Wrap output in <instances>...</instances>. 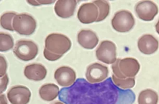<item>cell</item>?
Instances as JSON below:
<instances>
[{"label":"cell","mask_w":159,"mask_h":104,"mask_svg":"<svg viewBox=\"0 0 159 104\" xmlns=\"http://www.w3.org/2000/svg\"><path fill=\"white\" fill-rule=\"evenodd\" d=\"M113 74L119 79L135 77L140 70V64L134 58H118L111 66Z\"/></svg>","instance_id":"obj_1"},{"label":"cell","mask_w":159,"mask_h":104,"mask_svg":"<svg viewBox=\"0 0 159 104\" xmlns=\"http://www.w3.org/2000/svg\"><path fill=\"white\" fill-rule=\"evenodd\" d=\"M71 47V41L65 35L57 33H50L45 40V48L57 54L63 55Z\"/></svg>","instance_id":"obj_2"},{"label":"cell","mask_w":159,"mask_h":104,"mask_svg":"<svg viewBox=\"0 0 159 104\" xmlns=\"http://www.w3.org/2000/svg\"><path fill=\"white\" fill-rule=\"evenodd\" d=\"M14 30L22 35H30L35 30L37 22L30 14L21 13L17 14L12 21Z\"/></svg>","instance_id":"obj_3"},{"label":"cell","mask_w":159,"mask_h":104,"mask_svg":"<svg viewBox=\"0 0 159 104\" xmlns=\"http://www.w3.org/2000/svg\"><path fill=\"white\" fill-rule=\"evenodd\" d=\"M37 44L31 40H18L14 48L13 53L19 59L24 61L34 59L38 54Z\"/></svg>","instance_id":"obj_4"},{"label":"cell","mask_w":159,"mask_h":104,"mask_svg":"<svg viewBox=\"0 0 159 104\" xmlns=\"http://www.w3.org/2000/svg\"><path fill=\"white\" fill-rule=\"evenodd\" d=\"M135 19L132 14L127 10L117 11L111 20L112 28L118 32H127L135 25Z\"/></svg>","instance_id":"obj_5"},{"label":"cell","mask_w":159,"mask_h":104,"mask_svg":"<svg viewBox=\"0 0 159 104\" xmlns=\"http://www.w3.org/2000/svg\"><path fill=\"white\" fill-rule=\"evenodd\" d=\"M96 56L100 61L107 64H112L117 60L115 43L109 40L101 41L96 50Z\"/></svg>","instance_id":"obj_6"},{"label":"cell","mask_w":159,"mask_h":104,"mask_svg":"<svg viewBox=\"0 0 159 104\" xmlns=\"http://www.w3.org/2000/svg\"><path fill=\"white\" fill-rule=\"evenodd\" d=\"M135 12L140 19L143 21H152L158 13V7L153 1H141L135 4Z\"/></svg>","instance_id":"obj_7"},{"label":"cell","mask_w":159,"mask_h":104,"mask_svg":"<svg viewBox=\"0 0 159 104\" xmlns=\"http://www.w3.org/2000/svg\"><path fill=\"white\" fill-rule=\"evenodd\" d=\"M7 97L11 104H27L31 97V92L25 86L16 85L8 90Z\"/></svg>","instance_id":"obj_8"},{"label":"cell","mask_w":159,"mask_h":104,"mask_svg":"<svg viewBox=\"0 0 159 104\" xmlns=\"http://www.w3.org/2000/svg\"><path fill=\"white\" fill-rule=\"evenodd\" d=\"M108 68L107 66L98 63L89 64L85 73L86 80L89 83H98L105 80L108 76Z\"/></svg>","instance_id":"obj_9"},{"label":"cell","mask_w":159,"mask_h":104,"mask_svg":"<svg viewBox=\"0 0 159 104\" xmlns=\"http://www.w3.org/2000/svg\"><path fill=\"white\" fill-rule=\"evenodd\" d=\"M98 15V8L93 2L82 4L77 12L78 19L83 24H91L96 22Z\"/></svg>","instance_id":"obj_10"},{"label":"cell","mask_w":159,"mask_h":104,"mask_svg":"<svg viewBox=\"0 0 159 104\" xmlns=\"http://www.w3.org/2000/svg\"><path fill=\"white\" fill-rule=\"evenodd\" d=\"M54 78L60 86L69 87L76 80V72L69 66H61L56 69Z\"/></svg>","instance_id":"obj_11"},{"label":"cell","mask_w":159,"mask_h":104,"mask_svg":"<svg viewBox=\"0 0 159 104\" xmlns=\"http://www.w3.org/2000/svg\"><path fill=\"white\" fill-rule=\"evenodd\" d=\"M139 51L147 55L155 53L159 46L158 40L151 34H145L141 36L137 41Z\"/></svg>","instance_id":"obj_12"},{"label":"cell","mask_w":159,"mask_h":104,"mask_svg":"<svg viewBox=\"0 0 159 104\" xmlns=\"http://www.w3.org/2000/svg\"><path fill=\"white\" fill-rule=\"evenodd\" d=\"M77 2L75 0H58L54 6L55 12L61 18H69L74 14Z\"/></svg>","instance_id":"obj_13"},{"label":"cell","mask_w":159,"mask_h":104,"mask_svg":"<svg viewBox=\"0 0 159 104\" xmlns=\"http://www.w3.org/2000/svg\"><path fill=\"white\" fill-rule=\"evenodd\" d=\"M47 69L44 66L39 63H33L26 66L24 70V76L29 80L40 81L47 76Z\"/></svg>","instance_id":"obj_14"},{"label":"cell","mask_w":159,"mask_h":104,"mask_svg":"<svg viewBox=\"0 0 159 104\" xmlns=\"http://www.w3.org/2000/svg\"><path fill=\"white\" fill-rule=\"evenodd\" d=\"M78 43L84 48L93 49L98 43L99 38L95 32L91 30H81L77 35Z\"/></svg>","instance_id":"obj_15"},{"label":"cell","mask_w":159,"mask_h":104,"mask_svg":"<svg viewBox=\"0 0 159 104\" xmlns=\"http://www.w3.org/2000/svg\"><path fill=\"white\" fill-rule=\"evenodd\" d=\"M58 87L52 83L45 84L42 85L39 90L40 98L47 102L55 100L59 93Z\"/></svg>","instance_id":"obj_16"},{"label":"cell","mask_w":159,"mask_h":104,"mask_svg":"<svg viewBox=\"0 0 159 104\" xmlns=\"http://www.w3.org/2000/svg\"><path fill=\"white\" fill-rule=\"evenodd\" d=\"M158 102V93L152 89H145L141 91L139 94V104H157Z\"/></svg>","instance_id":"obj_17"},{"label":"cell","mask_w":159,"mask_h":104,"mask_svg":"<svg viewBox=\"0 0 159 104\" xmlns=\"http://www.w3.org/2000/svg\"><path fill=\"white\" fill-rule=\"evenodd\" d=\"M98 8L99 15L96 22H101L104 20L109 14L110 5L107 1H94L93 2Z\"/></svg>","instance_id":"obj_18"},{"label":"cell","mask_w":159,"mask_h":104,"mask_svg":"<svg viewBox=\"0 0 159 104\" xmlns=\"http://www.w3.org/2000/svg\"><path fill=\"white\" fill-rule=\"evenodd\" d=\"M14 12H7L2 14L1 16L0 23L1 27L7 30L13 31L14 28L12 27V21L14 17L17 15Z\"/></svg>","instance_id":"obj_19"},{"label":"cell","mask_w":159,"mask_h":104,"mask_svg":"<svg viewBox=\"0 0 159 104\" xmlns=\"http://www.w3.org/2000/svg\"><path fill=\"white\" fill-rule=\"evenodd\" d=\"M14 46V40L8 33H0V51L4 52L11 50Z\"/></svg>","instance_id":"obj_20"},{"label":"cell","mask_w":159,"mask_h":104,"mask_svg":"<svg viewBox=\"0 0 159 104\" xmlns=\"http://www.w3.org/2000/svg\"><path fill=\"white\" fill-rule=\"evenodd\" d=\"M112 81L119 87L122 89H131L134 87L135 84V77L126 78V79H119L116 77L114 74L112 76Z\"/></svg>","instance_id":"obj_21"},{"label":"cell","mask_w":159,"mask_h":104,"mask_svg":"<svg viewBox=\"0 0 159 104\" xmlns=\"http://www.w3.org/2000/svg\"><path fill=\"white\" fill-rule=\"evenodd\" d=\"M43 56L46 58V59H47L48 61H56V60L60 59L63 55H60V54H55L54 53H52V52L48 51L46 48H44V50H43Z\"/></svg>","instance_id":"obj_22"},{"label":"cell","mask_w":159,"mask_h":104,"mask_svg":"<svg viewBox=\"0 0 159 104\" xmlns=\"http://www.w3.org/2000/svg\"><path fill=\"white\" fill-rule=\"evenodd\" d=\"M0 76L1 77L4 76L6 73L7 71V62L6 61V59L4 58L3 56L1 55L0 56Z\"/></svg>","instance_id":"obj_23"},{"label":"cell","mask_w":159,"mask_h":104,"mask_svg":"<svg viewBox=\"0 0 159 104\" xmlns=\"http://www.w3.org/2000/svg\"><path fill=\"white\" fill-rule=\"evenodd\" d=\"M9 82V78L7 74L1 77V94L4 92L7 88Z\"/></svg>","instance_id":"obj_24"},{"label":"cell","mask_w":159,"mask_h":104,"mask_svg":"<svg viewBox=\"0 0 159 104\" xmlns=\"http://www.w3.org/2000/svg\"><path fill=\"white\" fill-rule=\"evenodd\" d=\"M0 101H1V104H7L6 96L2 93H1L0 95Z\"/></svg>","instance_id":"obj_25"},{"label":"cell","mask_w":159,"mask_h":104,"mask_svg":"<svg viewBox=\"0 0 159 104\" xmlns=\"http://www.w3.org/2000/svg\"><path fill=\"white\" fill-rule=\"evenodd\" d=\"M27 2L29 4L32 5V6H40V4H39V2H37V1H27Z\"/></svg>","instance_id":"obj_26"},{"label":"cell","mask_w":159,"mask_h":104,"mask_svg":"<svg viewBox=\"0 0 159 104\" xmlns=\"http://www.w3.org/2000/svg\"><path fill=\"white\" fill-rule=\"evenodd\" d=\"M155 30H156V32H157V33L159 35V19H158V22H157V24H155Z\"/></svg>","instance_id":"obj_27"},{"label":"cell","mask_w":159,"mask_h":104,"mask_svg":"<svg viewBox=\"0 0 159 104\" xmlns=\"http://www.w3.org/2000/svg\"><path fill=\"white\" fill-rule=\"evenodd\" d=\"M53 104H65V103H63L61 102H55V103H53Z\"/></svg>","instance_id":"obj_28"}]
</instances>
